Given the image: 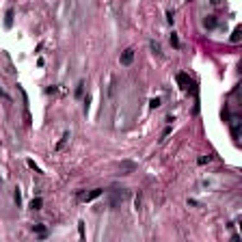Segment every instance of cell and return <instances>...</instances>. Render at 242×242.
<instances>
[{"label": "cell", "instance_id": "obj_1", "mask_svg": "<svg viewBox=\"0 0 242 242\" xmlns=\"http://www.w3.org/2000/svg\"><path fill=\"white\" fill-rule=\"evenodd\" d=\"M102 193H104L102 188H93V190H89V193H78V201H82V203H89V201L97 199V197H99Z\"/></svg>", "mask_w": 242, "mask_h": 242}, {"label": "cell", "instance_id": "obj_2", "mask_svg": "<svg viewBox=\"0 0 242 242\" xmlns=\"http://www.w3.org/2000/svg\"><path fill=\"white\" fill-rule=\"evenodd\" d=\"M128 194H130L128 190H115V193L110 194V205H112V208H117L121 201H126V199H128Z\"/></svg>", "mask_w": 242, "mask_h": 242}, {"label": "cell", "instance_id": "obj_3", "mask_svg": "<svg viewBox=\"0 0 242 242\" xmlns=\"http://www.w3.org/2000/svg\"><path fill=\"white\" fill-rule=\"evenodd\" d=\"M132 61H134V48H128L121 52V56H119V63L123 65V67H128V65H132Z\"/></svg>", "mask_w": 242, "mask_h": 242}, {"label": "cell", "instance_id": "obj_4", "mask_svg": "<svg viewBox=\"0 0 242 242\" xmlns=\"http://www.w3.org/2000/svg\"><path fill=\"white\" fill-rule=\"evenodd\" d=\"M175 80L182 84V89H190V87H193V80H190V76H188V74H184V71H180V74L175 76Z\"/></svg>", "mask_w": 242, "mask_h": 242}, {"label": "cell", "instance_id": "obj_5", "mask_svg": "<svg viewBox=\"0 0 242 242\" xmlns=\"http://www.w3.org/2000/svg\"><path fill=\"white\" fill-rule=\"evenodd\" d=\"M134 169H136V164H134V162H130V160H123V162H121V167H119L121 175H128V173H132Z\"/></svg>", "mask_w": 242, "mask_h": 242}, {"label": "cell", "instance_id": "obj_6", "mask_svg": "<svg viewBox=\"0 0 242 242\" xmlns=\"http://www.w3.org/2000/svg\"><path fill=\"white\" fill-rule=\"evenodd\" d=\"M229 123H231V134H234V139H238V136H240V119L234 117Z\"/></svg>", "mask_w": 242, "mask_h": 242}, {"label": "cell", "instance_id": "obj_7", "mask_svg": "<svg viewBox=\"0 0 242 242\" xmlns=\"http://www.w3.org/2000/svg\"><path fill=\"white\" fill-rule=\"evenodd\" d=\"M240 37H242V28H240V26H236V28H234V33H231V43H238V41H240Z\"/></svg>", "mask_w": 242, "mask_h": 242}, {"label": "cell", "instance_id": "obj_8", "mask_svg": "<svg viewBox=\"0 0 242 242\" xmlns=\"http://www.w3.org/2000/svg\"><path fill=\"white\" fill-rule=\"evenodd\" d=\"M4 26H7V28H11V26H13V9H9V11H7V15H4Z\"/></svg>", "mask_w": 242, "mask_h": 242}, {"label": "cell", "instance_id": "obj_9", "mask_svg": "<svg viewBox=\"0 0 242 242\" xmlns=\"http://www.w3.org/2000/svg\"><path fill=\"white\" fill-rule=\"evenodd\" d=\"M203 26H205V28H214V26H216V17H214V15H208V17L203 20Z\"/></svg>", "mask_w": 242, "mask_h": 242}, {"label": "cell", "instance_id": "obj_10", "mask_svg": "<svg viewBox=\"0 0 242 242\" xmlns=\"http://www.w3.org/2000/svg\"><path fill=\"white\" fill-rule=\"evenodd\" d=\"M41 205H43V199H41V197H35V199L30 201V210H41Z\"/></svg>", "mask_w": 242, "mask_h": 242}, {"label": "cell", "instance_id": "obj_11", "mask_svg": "<svg viewBox=\"0 0 242 242\" xmlns=\"http://www.w3.org/2000/svg\"><path fill=\"white\" fill-rule=\"evenodd\" d=\"M33 231H37L41 238H46V234H48V231H46V227H43L41 223H35V225H33Z\"/></svg>", "mask_w": 242, "mask_h": 242}, {"label": "cell", "instance_id": "obj_12", "mask_svg": "<svg viewBox=\"0 0 242 242\" xmlns=\"http://www.w3.org/2000/svg\"><path fill=\"white\" fill-rule=\"evenodd\" d=\"M67 141H69V132H63V139L56 143V149H63V145H65Z\"/></svg>", "mask_w": 242, "mask_h": 242}, {"label": "cell", "instance_id": "obj_13", "mask_svg": "<svg viewBox=\"0 0 242 242\" xmlns=\"http://www.w3.org/2000/svg\"><path fill=\"white\" fill-rule=\"evenodd\" d=\"M149 48L153 50V54H158V56L162 54V52H160V43H158V41H151V43H149Z\"/></svg>", "mask_w": 242, "mask_h": 242}, {"label": "cell", "instance_id": "obj_14", "mask_svg": "<svg viewBox=\"0 0 242 242\" xmlns=\"http://www.w3.org/2000/svg\"><path fill=\"white\" fill-rule=\"evenodd\" d=\"M13 201H15L17 205L22 203V193H20V188H15V193H13Z\"/></svg>", "mask_w": 242, "mask_h": 242}, {"label": "cell", "instance_id": "obj_15", "mask_svg": "<svg viewBox=\"0 0 242 242\" xmlns=\"http://www.w3.org/2000/svg\"><path fill=\"white\" fill-rule=\"evenodd\" d=\"M197 162H199V164H208V162H212V156H210V153H208V156H201Z\"/></svg>", "mask_w": 242, "mask_h": 242}, {"label": "cell", "instance_id": "obj_16", "mask_svg": "<svg viewBox=\"0 0 242 242\" xmlns=\"http://www.w3.org/2000/svg\"><path fill=\"white\" fill-rule=\"evenodd\" d=\"M26 164H28V167H30V169H33L35 173H41V169H39V167L35 164V160H26Z\"/></svg>", "mask_w": 242, "mask_h": 242}, {"label": "cell", "instance_id": "obj_17", "mask_svg": "<svg viewBox=\"0 0 242 242\" xmlns=\"http://www.w3.org/2000/svg\"><path fill=\"white\" fill-rule=\"evenodd\" d=\"M82 93H84V82H80L76 87V97H82Z\"/></svg>", "mask_w": 242, "mask_h": 242}, {"label": "cell", "instance_id": "obj_18", "mask_svg": "<svg viewBox=\"0 0 242 242\" xmlns=\"http://www.w3.org/2000/svg\"><path fill=\"white\" fill-rule=\"evenodd\" d=\"M171 46H173V48H180V39H177V35H175V33L171 35Z\"/></svg>", "mask_w": 242, "mask_h": 242}, {"label": "cell", "instance_id": "obj_19", "mask_svg": "<svg viewBox=\"0 0 242 242\" xmlns=\"http://www.w3.org/2000/svg\"><path fill=\"white\" fill-rule=\"evenodd\" d=\"M78 234H80V238H84V223L82 221L78 223Z\"/></svg>", "mask_w": 242, "mask_h": 242}, {"label": "cell", "instance_id": "obj_20", "mask_svg": "<svg viewBox=\"0 0 242 242\" xmlns=\"http://www.w3.org/2000/svg\"><path fill=\"white\" fill-rule=\"evenodd\" d=\"M173 20H175V15H173V11H167V22H169V24H173Z\"/></svg>", "mask_w": 242, "mask_h": 242}, {"label": "cell", "instance_id": "obj_21", "mask_svg": "<svg viewBox=\"0 0 242 242\" xmlns=\"http://www.w3.org/2000/svg\"><path fill=\"white\" fill-rule=\"evenodd\" d=\"M149 106H151V108H158V106H160V99H158V97H153V99L149 102Z\"/></svg>", "mask_w": 242, "mask_h": 242}, {"label": "cell", "instance_id": "obj_22", "mask_svg": "<svg viewBox=\"0 0 242 242\" xmlns=\"http://www.w3.org/2000/svg\"><path fill=\"white\" fill-rule=\"evenodd\" d=\"M0 95L4 97V99H9V95H7V93H4V91H2V89H0Z\"/></svg>", "mask_w": 242, "mask_h": 242}, {"label": "cell", "instance_id": "obj_23", "mask_svg": "<svg viewBox=\"0 0 242 242\" xmlns=\"http://www.w3.org/2000/svg\"><path fill=\"white\" fill-rule=\"evenodd\" d=\"M210 2H212V4H221V0H210Z\"/></svg>", "mask_w": 242, "mask_h": 242}]
</instances>
